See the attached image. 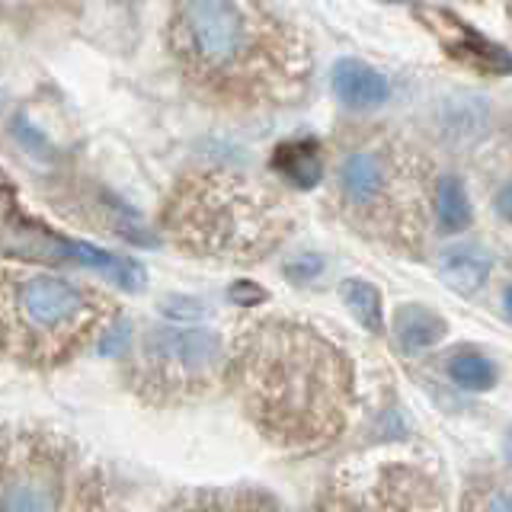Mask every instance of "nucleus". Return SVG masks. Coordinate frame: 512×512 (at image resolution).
<instances>
[{
    "label": "nucleus",
    "mask_w": 512,
    "mask_h": 512,
    "mask_svg": "<svg viewBox=\"0 0 512 512\" xmlns=\"http://www.w3.org/2000/svg\"><path fill=\"white\" fill-rule=\"evenodd\" d=\"M240 410L282 452H317L349 423L356 368L349 352L308 320L247 317L228 346V375Z\"/></svg>",
    "instance_id": "1"
},
{
    "label": "nucleus",
    "mask_w": 512,
    "mask_h": 512,
    "mask_svg": "<svg viewBox=\"0 0 512 512\" xmlns=\"http://www.w3.org/2000/svg\"><path fill=\"white\" fill-rule=\"evenodd\" d=\"M164 45L183 87L221 112L295 103L311 77V48L292 16L253 0H186L167 13Z\"/></svg>",
    "instance_id": "2"
},
{
    "label": "nucleus",
    "mask_w": 512,
    "mask_h": 512,
    "mask_svg": "<svg viewBox=\"0 0 512 512\" xmlns=\"http://www.w3.org/2000/svg\"><path fill=\"white\" fill-rule=\"evenodd\" d=\"M157 228L196 260L247 266L276 250L292 221L269 186L234 167H192L160 202Z\"/></svg>",
    "instance_id": "3"
},
{
    "label": "nucleus",
    "mask_w": 512,
    "mask_h": 512,
    "mask_svg": "<svg viewBox=\"0 0 512 512\" xmlns=\"http://www.w3.org/2000/svg\"><path fill=\"white\" fill-rule=\"evenodd\" d=\"M119 301L96 285L0 266V359L29 372L71 365L112 330Z\"/></svg>",
    "instance_id": "4"
},
{
    "label": "nucleus",
    "mask_w": 512,
    "mask_h": 512,
    "mask_svg": "<svg viewBox=\"0 0 512 512\" xmlns=\"http://www.w3.org/2000/svg\"><path fill=\"white\" fill-rule=\"evenodd\" d=\"M0 512H112L109 480L84 445L55 426H0Z\"/></svg>",
    "instance_id": "5"
},
{
    "label": "nucleus",
    "mask_w": 512,
    "mask_h": 512,
    "mask_svg": "<svg viewBox=\"0 0 512 512\" xmlns=\"http://www.w3.org/2000/svg\"><path fill=\"white\" fill-rule=\"evenodd\" d=\"M413 151L388 135L352 141L336 164V205L368 237L410 244L420 234L423 186Z\"/></svg>",
    "instance_id": "6"
},
{
    "label": "nucleus",
    "mask_w": 512,
    "mask_h": 512,
    "mask_svg": "<svg viewBox=\"0 0 512 512\" xmlns=\"http://www.w3.org/2000/svg\"><path fill=\"white\" fill-rule=\"evenodd\" d=\"M122 375L148 407L196 404L224 384L228 349L212 327L151 324L128 346Z\"/></svg>",
    "instance_id": "7"
},
{
    "label": "nucleus",
    "mask_w": 512,
    "mask_h": 512,
    "mask_svg": "<svg viewBox=\"0 0 512 512\" xmlns=\"http://www.w3.org/2000/svg\"><path fill=\"white\" fill-rule=\"evenodd\" d=\"M317 512H426L423 484L407 468H381L349 477L320 496Z\"/></svg>",
    "instance_id": "8"
},
{
    "label": "nucleus",
    "mask_w": 512,
    "mask_h": 512,
    "mask_svg": "<svg viewBox=\"0 0 512 512\" xmlns=\"http://www.w3.org/2000/svg\"><path fill=\"white\" fill-rule=\"evenodd\" d=\"M80 244L64 240L55 231L32 221L16 199V186L10 176L0 170V253L4 256H26L39 263H77Z\"/></svg>",
    "instance_id": "9"
},
{
    "label": "nucleus",
    "mask_w": 512,
    "mask_h": 512,
    "mask_svg": "<svg viewBox=\"0 0 512 512\" xmlns=\"http://www.w3.org/2000/svg\"><path fill=\"white\" fill-rule=\"evenodd\" d=\"M160 512H288L260 487H192L176 493Z\"/></svg>",
    "instance_id": "10"
},
{
    "label": "nucleus",
    "mask_w": 512,
    "mask_h": 512,
    "mask_svg": "<svg viewBox=\"0 0 512 512\" xmlns=\"http://www.w3.org/2000/svg\"><path fill=\"white\" fill-rule=\"evenodd\" d=\"M333 93L340 96L343 106L368 112L388 103L391 84L381 71L372 68V64L356 61V58H340L333 64Z\"/></svg>",
    "instance_id": "11"
},
{
    "label": "nucleus",
    "mask_w": 512,
    "mask_h": 512,
    "mask_svg": "<svg viewBox=\"0 0 512 512\" xmlns=\"http://www.w3.org/2000/svg\"><path fill=\"white\" fill-rule=\"evenodd\" d=\"M269 167L276 176L295 189H314L324 180V154H320L317 141L311 138H292L282 141L269 157Z\"/></svg>",
    "instance_id": "12"
},
{
    "label": "nucleus",
    "mask_w": 512,
    "mask_h": 512,
    "mask_svg": "<svg viewBox=\"0 0 512 512\" xmlns=\"http://www.w3.org/2000/svg\"><path fill=\"white\" fill-rule=\"evenodd\" d=\"M490 269H493L490 253L477 244H458L452 250H445L439 260V276L445 279L448 288H455L461 295L477 292L487 282Z\"/></svg>",
    "instance_id": "13"
},
{
    "label": "nucleus",
    "mask_w": 512,
    "mask_h": 512,
    "mask_svg": "<svg viewBox=\"0 0 512 512\" xmlns=\"http://www.w3.org/2000/svg\"><path fill=\"white\" fill-rule=\"evenodd\" d=\"M445 330H448L445 320L436 311L423 308V304H404V308H397L394 314V336L407 352L436 346L445 336Z\"/></svg>",
    "instance_id": "14"
},
{
    "label": "nucleus",
    "mask_w": 512,
    "mask_h": 512,
    "mask_svg": "<svg viewBox=\"0 0 512 512\" xmlns=\"http://www.w3.org/2000/svg\"><path fill=\"white\" fill-rule=\"evenodd\" d=\"M432 212H436L439 228L448 234H458L471 224V199L458 176H442L436 183V192H432Z\"/></svg>",
    "instance_id": "15"
},
{
    "label": "nucleus",
    "mask_w": 512,
    "mask_h": 512,
    "mask_svg": "<svg viewBox=\"0 0 512 512\" xmlns=\"http://www.w3.org/2000/svg\"><path fill=\"white\" fill-rule=\"evenodd\" d=\"M452 52L464 61L477 64L480 71H490V74H509L512 71V55L506 48L487 42L484 36H477L474 29H468V23H458V39L452 42Z\"/></svg>",
    "instance_id": "16"
},
{
    "label": "nucleus",
    "mask_w": 512,
    "mask_h": 512,
    "mask_svg": "<svg viewBox=\"0 0 512 512\" xmlns=\"http://www.w3.org/2000/svg\"><path fill=\"white\" fill-rule=\"evenodd\" d=\"M343 301L352 311V317L368 333H381L384 330V304H381V292L365 279H346L343 282Z\"/></svg>",
    "instance_id": "17"
},
{
    "label": "nucleus",
    "mask_w": 512,
    "mask_h": 512,
    "mask_svg": "<svg viewBox=\"0 0 512 512\" xmlns=\"http://www.w3.org/2000/svg\"><path fill=\"white\" fill-rule=\"evenodd\" d=\"M448 378H452L458 388L464 391H487L496 381V368L493 362L477 349H461L448 359Z\"/></svg>",
    "instance_id": "18"
},
{
    "label": "nucleus",
    "mask_w": 512,
    "mask_h": 512,
    "mask_svg": "<svg viewBox=\"0 0 512 512\" xmlns=\"http://www.w3.org/2000/svg\"><path fill=\"white\" fill-rule=\"evenodd\" d=\"M320 269H324V260H320L317 253H304V256H298V260L285 263V276L295 279V282H308V279L317 276Z\"/></svg>",
    "instance_id": "19"
},
{
    "label": "nucleus",
    "mask_w": 512,
    "mask_h": 512,
    "mask_svg": "<svg viewBox=\"0 0 512 512\" xmlns=\"http://www.w3.org/2000/svg\"><path fill=\"white\" fill-rule=\"evenodd\" d=\"M234 301H240L244 308H253V304H260L263 298H266V292L263 288H256V285H250V282H240V285H234Z\"/></svg>",
    "instance_id": "20"
},
{
    "label": "nucleus",
    "mask_w": 512,
    "mask_h": 512,
    "mask_svg": "<svg viewBox=\"0 0 512 512\" xmlns=\"http://www.w3.org/2000/svg\"><path fill=\"white\" fill-rule=\"evenodd\" d=\"M493 208H496V215H500V218L512 221V183H509V186H503L500 192H496Z\"/></svg>",
    "instance_id": "21"
},
{
    "label": "nucleus",
    "mask_w": 512,
    "mask_h": 512,
    "mask_svg": "<svg viewBox=\"0 0 512 512\" xmlns=\"http://www.w3.org/2000/svg\"><path fill=\"white\" fill-rule=\"evenodd\" d=\"M490 512H512V493L496 496V500L490 503Z\"/></svg>",
    "instance_id": "22"
},
{
    "label": "nucleus",
    "mask_w": 512,
    "mask_h": 512,
    "mask_svg": "<svg viewBox=\"0 0 512 512\" xmlns=\"http://www.w3.org/2000/svg\"><path fill=\"white\" fill-rule=\"evenodd\" d=\"M503 304H506V311H509V317H512V285L503 292Z\"/></svg>",
    "instance_id": "23"
}]
</instances>
